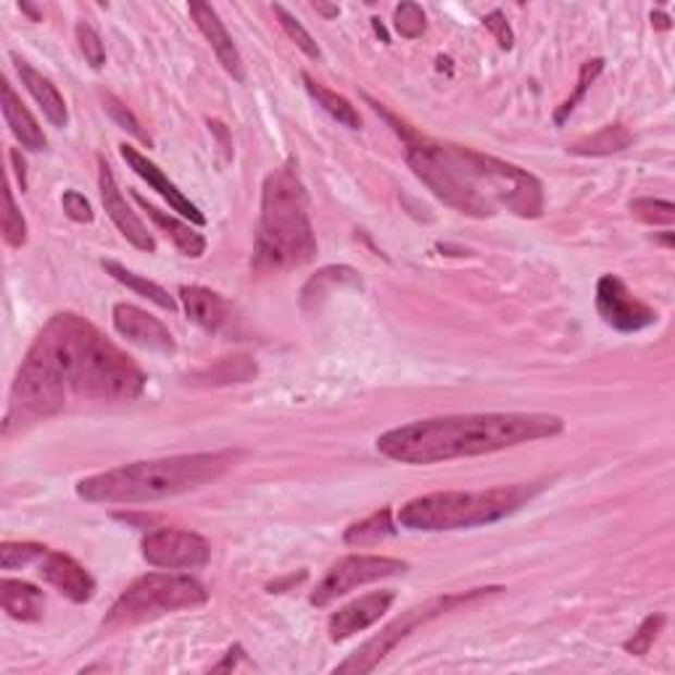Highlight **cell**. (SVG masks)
<instances>
[{
  "label": "cell",
  "mask_w": 675,
  "mask_h": 675,
  "mask_svg": "<svg viewBox=\"0 0 675 675\" xmlns=\"http://www.w3.org/2000/svg\"><path fill=\"white\" fill-rule=\"evenodd\" d=\"M146 389V372L133 356L106 338L85 317L61 311L24 356L14 385L3 433L27 428L66 409L69 398L85 402H133Z\"/></svg>",
  "instance_id": "cell-1"
},
{
  "label": "cell",
  "mask_w": 675,
  "mask_h": 675,
  "mask_svg": "<svg viewBox=\"0 0 675 675\" xmlns=\"http://www.w3.org/2000/svg\"><path fill=\"white\" fill-rule=\"evenodd\" d=\"M406 143V161L412 172L433 191L435 198L467 217H493L499 211L539 220L543 214V185L528 169L486 156L454 143L428 140L398 124Z\"/></svg>",
  "instance_id": "cell-2"
},
{
  "label": "cell",
  "mask_w": 675,
  "mask_h": 675,
  "mask_svg": "<svg viewBox=\"0 0 675 675\" xmlns=\"http://www.w3.org/2000/svg\"><path fill=\"white\" fill-rule=\"evenodd\" d=\"M565 420L549 412H489V415L428 417L378 435V452L402 465H439L467 456L496 454L520 443L554 439Z\"/></svg>",
  "instance_id": "cell-3"
},
{
  "label": "cell",
  "mask_w": 675,
  "mask_h": 675,
  "mask_svg": "<svg viewBox=\"0 0 675 675\" xmlns=\"http://www.w3.org/2000/svg\"><path fill=\"white\" fill-rule=\"evenodd\" d=\"M237 452H201L164 456V459L130 462L77 483V496L93 504H151L161 499L196 491L214 483L230 472L237 462Z\"/></svg>",
  "instance_id": "cell-4"
},
{
  "label": "cell",
  "mask_w": 675,
  "mask_h": 675,
  "mask_svg": "<svg viewBox=\"0 0 675 675\" xmlns=\"http://www.w3.org/2000/svg\"><path fill=\"white\" fill-rule=\"evenodd\" d=\"M254 254L259 270H291L315 259L317 237L309 198L293 161L267 174L261 185V220Z\"/></svg>",
  "instance_id": "cell-5"
},
{
  "label": "cell",
  "mask_w": 675,
  "mask_h": 675,
  "mask_svg": "<svg viewBox=\"0 0 675 675\" xmlns=\"http://www.w3.org/2000/svg\"><path fill=\"white\" fill-rule=\"evenodd\" d=\"M541 491L539 483L499 486L489 491H435L409 499L398 510V525L422 533L465 530L491 525L515 515L525 502Z\"/></svg>",
  "instance_id": "cell-6"
},
{
  "label": "cell",
  "mask_w": 675,
  "mask_h": 675,
  "mask_svg": "<svg viewBox=\"0 0 675 675\" xmlns=\"http://www.w3.org/2000/svg\"><path fill=\"white\" fill-rule=\"evenodd\" d=\"M209 602V591L201 580L180 573H148L135 578L114 608L106 615V630H122L130 625L151 623L156 617L172 615L180 610H196Z\"/></svg>",
  "instance_id": "cell-7"
},
{
  "label": "cell",
  "mask_w": 675,
  "mask_h": 675,
  "mask_svg": "<svg viewBox=\"0 0 675 675\" xmlns=\"http://www.w3.org/2000/svg\"><path fill=\"white\" fill-rule=\"evenodd\" d=\"M502 586H486V589H472V591H462V593H446V597H435L428 599V602L417 604V608L402 612V617L385 625L378 636H372L370 641L361 643L359 649L352 654L348 660H343L341 665L335 667V673H372L375 667L380 665L393 649L402 643L406 636L412 634L420 625L435 621V617L446 615V612H454L456 608H467V604L480 602V599L493 597V593H502Z\"/></svg>",
  "instance_id": "cell-8"
},
{
  "label": "cell",
  "mask_w": 675,
  "mask_h": 675,
  "mask_svg": "<svg viewBox=\"0 0 675 675\" xmlns=\"http://www.w3.org/2000/svg\"><path fill=\"white\" fill-rule=\"evenodd\" d=\"M409 570V562L396 557H380V554H348V557L338 560L324 578L311 591L309 604L311 608H328L335 599L346 597L348 591L359 589V586L375 584V580L393 578V575H404Z\"/></svg>",
  "instance_id": "cell-9"
},
{
  "label": "cell",
  "mask_w": 675,
  "mask_h": 675,
  "mask_svg": "<svg viewBox=\"0 0 675 675\" xmlns=\"http://www.w3.org/2000/svg\"><path fill=\"white\" fill-rule=\"evenodd\" d=\"M143 557L161 570H198L211 560V547L193 530L159 528L143 539Z\"/></svg>",
  "instance_id": "cell-10"
},
{
  "label": "cell",
  "mask_w": 675,
  "mask_h": 675,
  "mask_svg": "<svg viewBox=\"0 0 675 675\" xmlns=\"http://www.w3.org/2000/svg\"><path fill=\"white\" fill-rule=\"evenodd\" d=\"M597 311L610 328L621 333H639L658 322V311L628 291L617 274H604L597 283Z\"/></svg>",
  "instance_id": "cell-11"
},
{
  "label": "cell",
  "mask_w": 675,
  "mask_h": 675,
  "mask_svg": "<svg viewBox=\"0 0 675 675\" xmlns=\"http://www.w3.org/2000/svg\"><path fill=\"white\" fill-rule=\"evenodd\" d=\"M114 328L122 338H127L135 346L146 348V352L156 354H174L177 352V343H174L172 333L161 320H156L154 315L143 311L135 304H116L114 306Z\"/></svg>",
  "instance_id": "cell-12"
},
{
  "label": "cell",
  "mask_w": 675,
  "mask_h": 675,
  "mask_svg": "<svg viewBox=\"0 0 675 675\" xmlns=\"http://www.w3.org/2000/svg\"><path fill=\"white\" fill-rule=\"evenodd\" d=\"M98 187H101V201L106 214H109L111 222L116 224L119 233L127 237L135 248H140V251L154 254L156 251L154 235L148 233V228L143 224L140 217L127 206V198H124L122 191H119L114 172H111V167L106 164L103 159H101V174H98Z\"/></svg>",
  "instance_id": "cell-13"
},
{
  "label": "cell",
  "mask_w": 675,
  "mask_h": 675,
  "mask_svg": "<svg viewBox=\"0 0 675 675\" xmlns=\"http://www.w3.org/2000/svg\"><path fill=\"white\" fill-rule=\"evenodd\" d=\"M393 602H396V593L393 591H372V593H365V597L354 599V602H348L346 608H341L330 615V623H328L330 641H335V643L346 641V639H352V636L361 634V630L372 628V625L391 610Z\"/></svg>",
  "instance_id": "cell-14"
},
{
  "label": "cell",
  "mask_w": 675,
  "mask_h": 675,
  "mask_svg": "<svg viewBox=\"0 0 675 675\" xmlns=\"http://www.w3.org/2000/svg\"><path fill=\"white\" fill-rule=\"evenodd\" d=\"M37 567H40L37 573L42 575V580H46L48 586H53V589L59 591L61 597H66L69 602L85 604L90 602L93 593H96V580H93V575L87 573L77 560L69 557L64 552H51V549H48V552L40 557V562H37Z\"/></svg>",
  "instance_id": "cell-15"
},
{
  "label": "cell",
  "mask_w": 675,
  "mask_h": 675,
  "mask_svg": "<svg viewBox=\"0 0 675 675\" xmlns=\"http://www.w3.org/2000/svg\"><path fill=\"white\" fill-rule=\"evenodd\" d=\"M119 154H122V159L127 161V167L133 169L137 177L146 180V183L151 185L161 198H164V201L169 204V209L177 211L183 220H191L193 224H198V228H204L206 217L201 214V209H198V206L193 204L191 198H185L183 191H180V187L174 185L172 180H169L167 174L161 172V169L156 167L151 159H148V156H143L140 151H137V148L127 146V143H122V146H119Z\"/></svg>",
  "instance_id": "cell-16"
},
{
  "label": "cell",
  "mask_w": 675,
  "mask_h": 675,
  "mask_svg": "<svg viewBox=\"0 0 675 675\" xmlns=\"http://www.w3.org/2000/svg\"><path fill=\"white\" fill-rule=\"evenodd\" d=\"M187 11H191L193 22H196V27L201 29V35L211 46V51H214L217 59H220L224 72H228L233 79H237V83H243V79H246V69H243L241 51H237L233 35L228 33L220 14H217L209 3H191L187 5Z\"/></svg>",
  "instance_id": "cell-17"
},
{
  "label": "cell",
  "mask_w": 675,
  "mask_h": 675,
  "mask_svg": "<svg viewBox=\"0 0 675 675\" xmlns=\"http://www.w3.org/2000/svg\"><path fill=\"white\" fill-rule=\"evenodd\" d=\"M180 302L187 320L206 333H222L230 322H233V306L217 291L204 285H183L180 287Z\"/></svg>",
  "instance_id": "cell-18"
},
{
  "label": "cell",
  "mask_w": 675,
  "mask_h": 675,
  "mask_svg": "<svg viewBox=\"0 0 675 675\" xmlns=\"http://www.w3.org/2000/svg\"><path fill=\"white\" fill-rule=\"evenodd\" d=\"M14 64H16L19 77H22V85L27 87L29 96H33L37 106H40L48 122H51L53 127H66L69 109H66L64 96L59 93V87H56L46 74H40L37 69L29 66L27 61L19 59V56H14Z\"/></svg>",
  "instance_id": "cell-19"
},
{
  "label": "cell",
  "mask_w": 675,
  "mask_h": 675,
  "mask_svg": "<svg viewBox=\"0 0 675 675\" xmlns=\"http://www.w3.org/2000/svg\"><path fill=\"white\" fill-rule=\"evenodd\" d=\"M3 116L11 135L22 143V148H27V151H46L48 148L46 133H42V127L37 124V119L29 114L27 106L22 103V98L16 96V90L11 87L9 79H3Z\"/></svg>",
  "instance_id": "cell-20"
},
{
  "label": "cell",
  "mask_w": 675,
  "mask_h": 675,
  "mask_svg": "<svg viewBox=\"0 0 675 675\" xmlns=\"http://www.w3.org/2000/svg\"><path fill=\"white\" fill-rule=\"evenodd\" d=\"M133 198L137 201V206H140V209L156 222V228H161L167 233V237H172V243L177 246L180 254L187 256V259H201V256L206 254V237L198 233V230H193L191 224L180 220V217L156 209L154 204H148L146 198L137 196V193H133Z\"/></svg>",
  "instance_id": "cell-21"
},
{
  "label": "cell",
  "mask_w": 675,
  "mask_h": 675,
  "mask_svg": "<svg viewBox=\"0 0 675 675\" xmlns=\"http://www.w3.org/2000/svg\"><path fill=\"white\" fill-rule=\"evenodd\" d=\"M0 599H3V612L14 621L35 623L46 612V597L37 586L27 580L3 578L0 580Z\"/></svg>",
  "instance_id": "cell-22"
},
{
  "label": "cell",
  "mask_w": 675,
  "mask_h": 675,
  "mask_svg": "<svg viewBox=\"0 0 675 675\" xmlns=\"http://www.w3.org/2000/svg\"><path fill=\"white\" fill-rule=\"evenodd\" d=\"M302 79H304L306 93H309V96H311V101H317V106H320L322 111H328V114L333 116L338 124H343V127H348V130H359L361 127L359 111L354 109L348 98L338 96V93L330 90V87L320 85L315 77H311L309 72H302Z\"/></svg>",
  "instance_id": "cell-23"
},
{
  "label": "cell",
  "mask_w": 675,
  "mask_h": 675,
  "mask_svg": "<svg viewBox=\"0 0 675 675\" xmlns=\"http://www.w3.org/2000/svg\"><path fill=\"white\" fill-rule=\"evenodd\" d=\"M103 270L109 272L116 283L130 287V291L137 293V296L148 298V302L161 306V309H167V311L177 309V302L169 296V291H164L159 283H154V280H146L143 274H135L133 270H127V267H122L119 261H111V259L103 261Z\"/></svg>",
  "instance_id": "cell-24"
},
{
  "label": "cell",
  "mask_w": 675,
  "mask_h": 675,
  "mask_svg": "<svg viewBox=\"0 0 675 675\" xmlns=\"http://www.w3.org/2000/svg\"><path fill=\"white\" fill-rule=\"evenodd\" d=\"M634 143V135L623 127V124H608L599 133L589 137H580L570 146V154L575 156H610L621 154Z\"/></svg>",
  "instance_id": "cell-25"
},
{
  "label": "cell",
  "mask_w": 675,
  "mask_h": 675,
  "mask_svg": "<svg viewBox=\"0 0 675 675\" xmlns=\"http://www.w3.org/2000/svg\"><path fill=\"white\" fill-rule=\"evenodd\" d=\"M396 536V525H393V512L385 506V510L375 512V515L365 517V520L348 525L346 533H343V541L348 547H375V543L391 539Z\"/></svg>",
  "instance_id": "cell-26"
},
{
  "label": "cell",
  "mask_w": 675,
  "mask_h": 675,
  "mask_svg": "<svg viewBox=\"0 0 675 675\" xmlns=\"http://www.w3.org/2000/svg\"><path fill=\"white\" fill-rule=\"evenodd\" d=\"M335 285H361V278L356 274L352 267H324L304 285L302 293V304L304 309L309 306V302H317V298H324Z\"/></svg>",
  "instance_id": "cell-27"
},
{
  "label": "cell",
  "mask_w": 675,
  "mask_h": 675,
  "mask_svg": "<svg viewBox=\"0 0 675 675\" xmlns=\"http://www.w3.org/2000/svg\"><path fill=\"white\" fill-rule=\"evenodd\" d=\"M256 375V361L248 356H224L214 367H206L198 372V378L206 383L224 385V383H246Z\"/></svg>",
  "instance_id": "cell-28"
},
{
  "label": "cell",
  "mask_w": 675,
  "mask_h": 675,
  "mask_svg": "<svg viewBox=\"0 0 675 675\" xmlns=\"http://www.w3.org/2000/svg\"><path fill=\"white\" fill-rule=\"evenodd\" d=\"M604 72V59H591V61H586L584 66H580V72H578V85H575V90H573V96L567 98L565 103L560 106L557 111H554V122L560 124H565L567 122V116L573 114L575 109H578V103L584 101V96L586 93H589V87L597 83V77L599 74Z\"/></svg>",
  "instance_id": "cell-29"
},
{
  "label": "cell",
  "mask_w": 675,
  "mask_h": 675,
  "mask_svg": "<svg viewBox=\"0 0 675 675\" xmlns=\"http://www.w3.org/2000/svg\"><path fill=\"white\" fill-rule=\"evenodd\" d=\"M274 16L280 19V27H283V33L291 37L293 42H296L298 51H302L304 56H309V59H315V61L320 59L322 51H320V46H317V42H315V37L306 33V27H304L302 22H298L296 16L287 14L285 5L274 3Z\"/></svg>",
  "instance_id": "cell-30"
},
{
  "label": "cell",
  "mask_w": 675,
  "mask_h": 675,
  "mask_svg": "<svg viewBox=\"0 0 675 675\" xmlns=\"http://www.w3.org/2000/svg\"><path fill=\"white\" fill-rule=\"evenodd\" d=\"M3 237L14 248H22L27 243V222H24L22 211H19L14 201L11 185L3 187Z\"/></svg>",
  "instance_id": "cell-31"
},
{
  "label": "cell",
  "mask_w": 675,
  "mask_h": 675,
  "mask_svg": "<svg viewBox=\"0 0 675 675\" xmlns=\"http://www.w3.org/2000/svg\"><path fill=\"white\" fill-rule=\"evenodd\" d=\"M103 109H106V114H109L111 119H114V122L119 124V127L124 130V133H130L133 137H137V140L143 143V146H148L151 148V135L146 133V130H143V124H140V119H137L133 111L127 109V106H124L122 101H119L116 96H111V93H103Z\"/></svg>",
  "instance_id": "cell-32"
},
{
  "label": "cell",
  "mask_w": 675,
  "mask_h": 675,
  "mask_svg": "<svg viewBox=\"0 0 675 675\" xmlns=\"http://www.w3.org/2000/svg\"><path fill=\"white\" fill-rule=\"evenodd\" d=\"M46 552H48V547H42V543L5 541L3 547H0V565H3V570H16V567L37 565Z\"/></svg>",
  "instance_id": "cell-33"
},
{
  "label": "cell",
  "mask_w": 675,
  "mask_h": 675,
  "mask_svg": "<svg viewBox=\"0 0 675 675\" xmlns=\"http://www.w3.org/2000/svg\"><path fill=\"white\" fill-rule=\"evenodd\" d=\"M630 214L643 224H673L675 222V206L671 201H660V198H636L628 204Z\"/></svg>",
  "instance_id": "cell-34"
},
{
  "label": "cell",
  "mask_w": 675,
  "mask_h": 675,
  "mask_svg": "<svg viewBox=\"0 0 675 675\" xmlns=\"http://www.w3.org/2000/svg\"><path fill=\"white\" fill-rule=\"evenodd\" d=\"M662 625H665V615H649L647 621L639 625V630H636V634L623 643L625 652L634 654V658H643V654H649L654 639L660 636Z\"/></svg>",
  "instance_id": "cell-35"
},
{
  "label": "cell",
  "mask_w": 675,
  "mask_h": 675,
  "mask_svg": "<svg viewBox=\"0 0 675 675\" xmlns=\"http://www.w3.org/2000/svg\"><path fill=\"white\" fill-rule=\"evenodd\" d=\"M393 27L396 33L406 37V40H415L425 33V11L417 3H402L393 11Z\"/></svg>",
  "instance_id": "cell-36"
},
{
  "label": "cell",
  "mask_w": 675,
  "mask_h": 675,
  "mask_svg": "<svg viewBox=\"0 0 675 675\" xmlns=\"http://www.w3.org/2000/svg\"><path fill=\"white\" fill-rule=\"evenodd\" d=\"M77 42H79V51H83L85 61L93 69H103L106 64V48L101 35L90 27V24L79 22L77 24Z\"/></svg>",
  "instance_id": "cell-37"
},
{
  "label": "cell",
  "mask_w": 675,
  "mask_h": 675,
  "mask_svg": "<svg viewBox=\"0 0 675 675\" xmlns=\"http://www.w3.org/2000/svg\"><path fill=\"white\" fill-rule=\"evenodd\" d=\"M61 206H64V214L72 222H79V224H90L93 222V206L83 196V193L66 191L64 198H61Z\"/></svg>",
  "instance_id": "cell-38"
},
{
  "label": "cell",
  "mask_w": 675,
  "mask_h": 675,
  "mask_svg": "<svg viewBox=\"0 0 675 675\" xmlns=\"http://www.w3.org/2000/svg\"><path fill=\"white\" fill-rule=\"evenodd\" d=\"M483 24H486V29H491L493 37H496V42H499V48H502V51H510V48L515 46V35H512V27L506 24L502 11H491V14H486Z\"/></svg>",
  "instance_id": "cell-39"
},
{
  "label": "cell",
  "mask_w": 675,
  "mask_h": 675,
  "mask_svg": "<svg viewBox=\"0 0 675 675\" xmlns=\"http://www.w3.org/2000/svg\"><path fill=\"white\" fill-rule=\"evenodd\" d=\"M11 164H14V174L19 180V185H22V193L27 191V161H24V156L19 148H11Z\"/></svg>",
  "instance_id": "cell-40"
},
{
  "label": "cell",
  "mask_w": 675,
  "mask_h": 675,
  "mask_svg": "<svg viewBox=\"0 0 675 675\" xmlns=\"http://www.w3.org/2000/svg\"><path fill=\"white\" fill-rule=\"evenodd\" d=\"M315 11L317 14L328 16V19H335L338 14H341V9H338V5H324V3H315Z\"/></svg>",
  "instance_id": "cell-41"
},
{
  "label": "cell",
  "mask_w": 675,
  "mask_h": 675,
  "mask_svg": "<svg viewBox=\"0 0 675 675\" xmlns=\"http://www.w3.org/2000/svg\"><path fill=\"white\" fill-rule=\"evenodd\" d=\"M652 24L658 29H671V16L660 14V11H652Z\"/></svg>",
  "instance_id": "cell-42"
},
{
  "label": "cell",
  "mask_w": 675,
  "mask_h": 675,
  "mask_svg": "<svg viewBox=\"0 0 675 675\" xmlns=\"http://www.w3.org/2000/svg\"><path fill=\"white\" fill-rule=\"evenodd\" d=\"M19 9H22L24 14H27L29 19H33V22H42V14H40V11H35L33 5H29V3H19Z\"/></svg>",
  "instance_id": "cell-43"
},
{
  "label": "cell",
  "mask_w": 675,
  "mask_h": 675,
  "mask_svg": "<svg viewBox=\"0 0 675 675\" xmlns=\"http://www.w3.org/2000/svg\"><path fill=\"white\" fill-rule=\"evenodd\" d=\"M372 24H375V33L383 37V42H389V35H385V27L380 24V19H372Z\"/></svg>",
  "instance_id": "cell-44"
}]
</instances>
